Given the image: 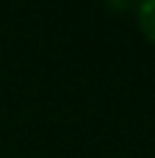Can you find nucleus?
Returning a JSON list of instances; mask_svg holds the SVG:
<instances>
[{
	"label": "nucleus",
	"instance_id": "2",
	"mask_svg": "<svg viewBox=\"0 0 155 158\" xmlns=\"http://www.w3.org/2000/svg\"><path fill=\"white\" fill-rule=\"evenodd\" d=\"M114 11H130V8H139L141 0H105Z\"/></svg>",
	"mask_w": 155,
	"mask_h": 158
},
{
	"label": "nucleus",
	"instance_id": "1",
	"mask_svg": "<svg viewBox=\"0 0 155 158\" xmlns=\"http://www.w3.org/2000/svg\"><path fill=\"white\" fill-rule=\"evenodd\" d=\"M136 11H139V25H141V31L155 42V0H141Z\"/></svg>",
	"mask_w": 155,
	"mask_h": 158
}]
</instances>
